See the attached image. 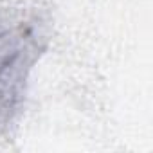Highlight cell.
<instances>
[{
    "label": "cell",
    "mask_w": 153,
    "mask_h": 153,
    "mask_svg": "<svg viewBox=\"0 0 153 153\" xmlns=\"http://www.w3.org/2000/svg\"><path fill=\"white\" fill-rule=\"evenodd\" d=\"M25 47L22 36H0V110H9L24 78Z\"/></svg>",
    "instance_id": "obj_1"
}]
</instances>
